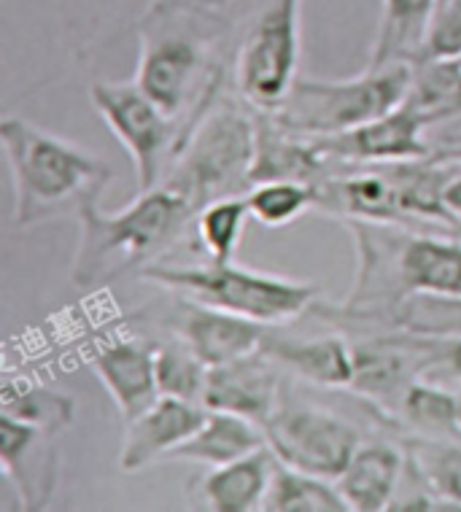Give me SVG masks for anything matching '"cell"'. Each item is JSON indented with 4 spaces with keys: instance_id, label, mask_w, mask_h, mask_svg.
I'll use <instances>...</instances> for the list:
<instances>
[{
    "instance_id": "obj_1",
    "label": "cell",
    "mask_w": 461,
    "mask_h": 512,
    "mask_svg": "<svg viewBox=\"0 0 461 512\" xmlns=\"http://www.w3.org/2000/svg\"><path fill=\"white\" fill-rule=\"evenodd\" d=\"M262 0H151L135 25V81L184 138L230 87L235 52ZM184 143V141H181Z\"/></svg>"
},
{
    "instance_id": "obj_2",
    "label": "cell",
    "mask_w": 461,
    "mask_h": 512,
    "mask_svg": "<svg viewBox=\"0 0 461 512\" xmlns=\"http://www.w3.org/2000/svg\"><path fill=\"white\" fill-rule=\"evenodd\" d=\"M195 208L165 184L138 192L133 203L114 213L100 203L79 213V243L71 281L76 289H103L146 267L168 262L178 243L192 240Z\"/></svg>"
},
{
    "instance_id": "obj_3",
    "label": "cell",
    "mask_w": 461,
    "mask_h": 512,
    "mask_svg": "<svg viewBox=\"0 0 461 512\" xmlns=\"http://www.w3.org/2000/svg\"><path fill=\"white\" fill-rule=\"evenodd\" d=\"M0 143L14 184V227L27 230L65 219L92 203L114 181V170L76 143L46 133L22 116L0 122Z\"/></svg>"
},
{
    "instance_id": "obj_4",
    "label": "cell",
    "mask_w": 461,
    "mask_h": 512,
    "mask_svg": "<svg viewBox=\"0 0 461 512\" xmlns=\"http://www.w3.org/2000/svg\"><path fill=\"white\" fill-rule=\"evenodd\" d=\"M257 159V114L227 87L189 130L162 184L195 213L213 200L246 195Z\"/></svg>"
},
{
    "instance_id": "obj_5",
    "label": "cell",
    "mask_w": 461,
    "mask_h": 512,
    "mask_svg": "<svg viewBox=\"0 0 461 512\" xmlns=\"http://www.w3.org/2000/svg\"><path fill=\"white\" fill-rule=\"evenodd\" d=\"M143 281L160 286L176 297L203 302L235 316L251 318L265 327H284L302 318L316 305L319 292L308 281H294L284 275L259 273L235 262L203 265H173L157 262L141 273Z\"/></svg>"
},
{
    "instance_id": "obj_6",
    "label": "cell",
    "mask_w": 461,
    "mask_h": 512,
    "mask_svg": "<svg viewBox=\"0 0 461 512\" xmlns=\"http://www.w3.org/2000/svg\"><path fill=\"white\" fill-rule=\"evenodd\" d=\"M416 62H391L362 71L354 79H300L292 95L273 116L289 133L316 141L362 127L378 116L397 111L410 92Z\"/></svg>"
},
{
    "instance_id": "obj_7",
    "label": "cell",
    "mask_w": 461,
    "mask_h": 512,
    "mask_svg": "<svg viewBox=\"0 0 461 512\" xmlns=\"http://www.w3.org/2000/svg\"><path fill=\"white\" fill-rule=\"evenodd\" d=\"M302 0H262L240 38L232 87L254 111L273 114L300 81Z\"/></svg>"
},
{
    "instance_id": "obj_8",
    "label": "cell",
    "mask_w": 461,
    "mask_h": 512,
    "mask_svg": "<svg viewBox=\"0 0 461 512\" xmlns=\"http://www.w3.org/2000/svg\"><path fill=\"white\" fill-rule=\"evenodd\" d=\"M89 103L133 159L138 192L165 181L184 130L138 87V81H98L89 87Z\"/></svg>"
},
{
    "instance_id": "obj_9",
    "label": "cell",
    "mask_w": 461,
    "mask_h": 512,
    "mask_svg": "<svg viewBox=\"0 0 461 512\" xmlns=\"http://www.w3.org/2000/svg\"><path fill=\"white\" fill-rule=\"evenodd\" d=\"M267 448L286 467L337 480L364 437L354 421L319 402L284 397L265 424Z\"/></svg>"
},
{
    "instance_id": "obj_10",
    "label": "cell",
    "mask_w": 461,
    "mask_h": 512,
    "mask_svg": "<svg viewBox=\"0 0 461 512\" xmlns=\"http://www.w3.org/2000/svg\"><path fill=\"white\" fill-rule=\"evenodd\" d=\"M437 359L440 337L413 335L391 327L383 335L354 343V380L348 391L354 397H362L386 424L397 426L402 399L416 380L435 370Z\"/></svg>"
},
{
    "instance_id": "obj_11",
    "label": "cell",
    "mask_w": 461,
    "mask_h": 512,
    "mask_svg": "<svg viewBox=\"0 0 461 512\" xmlns=\"http://www.w3.org/2000/svg\"><path fill=\"white\" fill-rule=\"evenodd\" d=\"M313 146L335 165H389L435 154L426 141V127L405 106L348 133L316 138Z\"/></svg>"
},
{
    "instance_id": "obj_12",
    "label": "cell",
    "mask_w": 461,
    "mask_h": 512,
    "mask_svg": "<svg viewBox=\"0 0 461 512\" xmlns=\"http://www.w3.org/2000/svg\"><path fill=\"white\" fill-rule=\"evenodd\" d=\"M57 434L0 413V469L19 496L22 510H46L57 491L60 451Z\"/></svg>"
},
{
    "instance_id": "obj_13",
    "label": "cell",
    "mask_w": 461,
    "mask_h": 512,
    "mask_svg": "<svg viewBox=\"0 0 461 512\" xmlns=\"http://www.w3.org/2000/svg\"><path fill=\"white\" fill-rule=\"evenodd\" d=\"M284 375L281 364L259 348L254 354L208 370L203 407L243 415L265 429L284 402Z\"/></svg>"
},
{
    "instance_id": "obj_14",
    "label": "cell",
    "mask_w": 461,
    "mask_h": 512,
    "mask_svg": "<svg viewBox=\"0 0 461 512\" xmlns=\"http://www.w3.org/2000/svg\"><path fill=\"white\" fill-rule=\"evenodd\" d=\"M265 324L235 316L227 310L211 308L203 302L178 297L176 313L170 316V332L176 340L195 351L208 367L230 364L262 348L267 335Z\"/></svg>"
},
{
    "instance_id": "obj_15",
    "label": "cell",
    "mask_w": 461,
    "mask_h": 512,
    "mask_svg": "<svg viewBox=\"0 0 461 512\" xmlns=\"http://www.w3.org/2000/svg\"><path fill=\"white\" fill-rule=\"evenodd\" d=\"M205 415L208 407L200 402L176 397L157 399L149 410H143L125 424L119 448L122 472H141L157 461H168L170 453L181 448L203 426Z\"/></svg>"
},
{
    "instance_id": "obj_16",
    "label": "cell",
    "mask_w": 461,
    "mask_h": 512,
    "mask_svg": "<svg viewBox=\"0 0 461 512\" xmlns=\"http://www.w3.org/2000/svg\"><path fill=\"white\" fill-rule=\"evenodd\" d=\"M157 345L141 337H116L89 354V367L114 399L122 424L149 410L162 397L157 386Z\"/></svg>"
},
{
    "instance_id": "obj_17",
    "label": "cell",
    "mask_w": 461,
    "mask_h": 512,
    "mask_svg": "<svg viewBox=\"0 0 461 512\" xmlns=\"http://www.w3.org/2000/svg\"><path fill=\"white\" fill-rule=\"evenodd\" d=\"M262 351L281 364L286 375L311 383L316 389L348 391L354 380V345L337 329L324 335L292 337L278 335V327H270L262 343Z\"/></svg>"
},
{
    "instance_id": "obj_18",
    "label": "cell",
    "mask_w": 461,
    "mask_h": 512,
    "mask_svg": "<svg viewBox=\"0 0 461 512\" xmlns=\"http://www.w3.org/2000/svg\"><path fill=\"white\" fill-rule=\"evenodd\" d=\"M408 469L405 445L389 440H367L337 477V491L346 499L348 510L354 512H383L389 510L399 483Z\"/></svg>"
},
{
    "instance_id": "obj_19",
    "label": "cell",
    "mask_w": 461,
    "mask_h": 512,
    "mask_svg": "<svg viewBox=\"0 0 461 512\" xmlns=\"http://www.w3.org/2000/svg\"><path fill=\"white\" fill-rule=\"evenodd\" d=\"M275 467H278V456L265 445L251 456H243L222 467H208V472L200 477L197 494L213 512L262 510Z\"/></svg>"
},
{
    "instance_id": "obj_20",
    "label": "cell",
    "mask_w": 461,
    "mask_h": 512,
    "mask_svg": "<svg viewBox=\"0 0 461 512\" xmlns=\"http://www.w3.org/2000/svg\"><path fill=\"white\" fill-rule=\"evenodd\" d=\"M437 9L440 0H381V17L367 65L383 68L391 62L421 60Z\"/></svg>"
},
{
    "instance_id": "obj_21",
    "label": "cell",
    "mask_w": 461,
    "mask_h": 512,
    "mask_svg": "<svg viewBox=\"0 0 461 512\" xmlns=\"http://www.w3.org/2000/svg\"><path fill=\"white\" fill-rule=\"evenodd\" d=\"M265 445V429L257 421L224 413V410H208L203 426L181 448L170 453L168 461H192V464H205V467H222V464L257 453Z\"/></svg>"
},
{
    "instance_id": "obj_22",
    "label": "cell",
    "mask_w": 461,
    "mask_h": 512,
    "mask_svg": "<svg viewBox=\"0 0 461 512\" xmlns=\"http://www.w3.org/2000/svg\"><path fill=\"white\" fill-rule=\"evenodd\" d=\"M402 106L432 130L461 116V60L459 57H424L416 62L410 92Z\"/></svg>"
},
{
    "instance_id": "obj_23",
    "label": "cell",
    "mask_w": 461,
    "mask_h": 512,
    "mask_svg": "<svg viewBox=\"0 0 461 512\" xmlns=\"http://www.w3.org/2000/svg\"><path fill=\"white\" fill-rule=\"evenodd\" d=\"M405 453L421 483L440 496L451 510L461 512V434L418 437L405 434Z\"/></svg>"
},
{
    "instance_id": "obj_24",
    "label": "cell",
    "mask_w": 461,
    "mask_h": 512,
    "mask_svg": "<svg viewBox=\"0 0 461 512\" xmlns=\"http://www.w3.org/2000/svg\"><path fill=\"white\" fill-rule=\"evenodd\" d=\"M265 512H346L348 504L337 491L335 480L308 475L278 461L273 483L267 491Z\"/></svg>"
},
{
    "instance_id": "obj_25",
    "label": "cell",
    "mask_w": 461,
    "mask_h": 512,
    "mask_svg": "<svg viewBox=\"0 0 461 512\" xmlns=\"http://www.w3.org/2000/svg\"><path fill=\"white\" fill-rule=\"evenodd\" d=\"M397 426L418 437H453L461 434L456 391L429 378L416 380L397 413Z\"/></svg>"
},
{
    "instance_id": "obj_26",
    "label": "cell",
    "mask_w": 461,
    "mask_h": 512,
    "mask_svg": "<svg viewBox=\"0 0 461 512\" xmlns=\"http://www.w3.org/2000/svg\"><path fill=\"white\" fill-rule=\"evenodd\" d=\"M251 219L246 195L222 197L200 208L192 227V243L211 262H235L246 221Z\"/></svg>"
},
{
    "instance_id": "obj_27",
    "label": "cell",
    "mask_w": 461,
    "mask_h": 512,
    "mask_svg": "<svg viewBox=\"0 0 461 512\" xmlns=\"http://www.w3.org/2000/svg\"><path fill=\"white\" fill-rule=\"evenodd\" d=\"M0 402H3V413L49 434L65 432L73 424V413H76L73 399L63 391L33 386V383H14V380L3 383Z\"/></svg>"
},
{
    "instance_id": "obj_28",
    "label": "cell",
    "mask_w": 461,
    "mask_h": 512,
    "mask_svg": "<svg viewBox=\"0 0 461 512\" xmlns=\"http://www.w3.org/2000/svg\"><path fill=\"white\" fill-rule=\"evenodd\" d=\"M246 205L251 219L259 221L262 227L278 230V227H289L316 208V186L294 178L259 181L246 192Z\"/></svg>"
},
{
    "instance_id": "obj_29",
    "label": "cell",
    "mask_w": 461,
    "mask_h": 512,
    "mask_svg": "<svg viewBox=\"0 0 461 512\" xmlns=\"http://www.w3.org/2000/svg\"><path fill=\"white\" fill-rule=\"evenodd\" d=\"M394 327L424 337H461V294H408Z\"/></svg>"
},
{
    "instance_id": "obj_30",
    "label": "cell",
    "mask_w": 461,
    "mask_h": 512,
    "mask_svg": "<svg viewBox=\"0 0 461 512\" xmlns=\"http://www.w3.org/2000/svg\"><path fill=\"white\" fill-rule=\"evenodd\" d=\"M154 364H157V386H160L162 397L187 399V402L203 405L211 367L195 351H189L187 345L173 337V343L157 345Z\"/></svg>"
},
{
    "instance_id": "obj_31",
    "label": "cell",
    "mask_w": 461,
    "mask_h": 512,
    "mask_svg": "<svg viewBox=\"0 0 461 512\" xmlns=\"http://www.w3.org/2000/svg\"><path fill=\"white\" fill-rule=\"evenodd\" d=\"M424 57H461V0H440Z\"/></svg>"
},
{
    "instance_id": "obj_32",
    "label": "cell",
    "mask_w": 461,
    "mask_h": 512,
    "mask_svg": "<svg viewBox=\"0 0 461 512\" xmlns=\"http://www.w3.org/2000/svg\"><path fill=\"white\" fill-rule=\"evenodd\" d=\"M435 370H443L448 378L456 380V386H461V337H440V359Z\"/></svg>"
},
{
    "instance_id": "obj_33",
    "label": "cell",
    "mask_w": 461,
    "mask_h": 512,
    "mask_svg": "<svg viewBox=\"0 0 461 512\" xmlns=\"http://www.w3.org/2000/svg\"><path fill=\"white\" fill-rule=\"evenodd\" d=\"M443 205H445V211H448V216L453 219V224H456V230H459L461 227V173H456V176L445 184Z\"/></svg>"
},
{
    "instance_id": "obj_34",
    "label": "cell",
    "mask_w": 461,
    "mask_h": 512,
    "mask_svg": "<svg viewBox=\"0 0 461 512\" xmlns=\"http://www.w3.org/2000/svg\"><path fill=\"white\" fill-rule=\"evenodd\" d=\"M437 133L435 149H459L461 146V116L459 119H451V122H443L432 127Z\"/></svg>"
},
{
    "instance_id": "obj_35",
    "label": "cell",
    "mask_w": 461,
    "mask_h": 512,
    "mask_svg": "<svg viewBox=\"0 0 461 512\" xmlns=\"http://www.w3.org/2000/svg\"><path fill=\"white\" fill-rule=\"evenodd\" d=\"M435 151H443V154H448V157L456 159V162L461 165V146H459V149H435Z\"/></svg>"
},
{
    "instance_id": "obj_36",
    "label": "cell",
    "mask_w": 461,
    "mask_h": 512,
    "mask_svg": "<svg viewBox=\"0 0 461 512\" xmlns=\"http://www.w3.org/2000/svg\"><path fill=\"white\" fill-rule=\"evenodd\" d=\"M456 410H459V426H461V386H456Z\"/></svg>"
},
{
    "instance_id": "obj_37",
    "label": "cell",
    "mask_w": 461,
    "mask_h": 512,
    "mask_svg": "<svg viewBox=\"0 0 461 512\" xmlns=\"http://www.w3.org/2000/svg\"><path fill=\"white\" fill-rule=\"evenodd\" d=\"M456 238H461V227H459V230H456Z\"/></svg>"
},
{
    "instance_id": "obj_38",
    "label": "cell",
    "mask_w": 461,
    "mask_h": 512,
    "mask_svg": "<svg viewBox=\"0 0 461 512\" xmlns=\"http://www.w3.org/2000/svg\"><path fill=\"white\" fill-rule=\"evenodd\" d=\"M459 60H461V57H459Z\"/></svg>"
}]
</instances>
